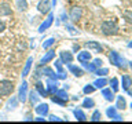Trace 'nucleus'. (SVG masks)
Returning <instances> with one entry per match:
<instances>
[{
	"label": "nucleus",
	"instance_id": "1",
	"mask_svg": "<svg viewBox=\"0 0 132 124\" xmlns=\"http://www.w3.org/2000/svg\"><path fill=\"white\" fill-rule=\"evenodd\" d=\"M101 30L102 35L105 36H114L120 32V28L114 21H103L101 25Z\"/></svg>",
	"mask_w": 132,
	"mask_h": 124
},
{
	"label": "nucleus",
	"instance_id": "2",
	"mask_svg": "<svg viewBox=\"0 0 132 124\" xmlns=\"http://www.w3.org/2000/svg\"><path fill=\"white\" fill-rule=\"evenodd\" d=\"M14 90L15 86L11 80H7V79L0 80V97H10L14 92Z\"/></svg>",
	"mask_w": 132,
	"mask_h": 124
},
{
	"label": "nucleus",
	"instance_id": "3",
	"mask_svg": "<svg viewBox=\"0 0 132 124\" xmlns=\"http://www.w3.org/2000/svg\"><path fill=\"white\" fill-rule=\"evenodd\" d=\"M109 61L111 65L117 66V68H121V69H125L127 68V61L125 58L121 57L117 51H114V50H111L110 54H109Z\"/></svg>",
	"mask_w": 132,
	"mask_h": 124
},
{
	"label": "nucleus",
	"instance_id": "4",
	"mask_svg": "<svg viewBox=\"0 0 132 124\" xmlns=\"http://www.w3.org/2000/svg\"><path fill=\"white\" fill-rule=\"evenodd\" d=\"M58 88H59V80L52 79V77H47V80H45V90H47L48 97L55 94Z\"/></svg>",
	"mask_w": 132,
	"mask_h": 124
},
{
	"label": "nucleus",
	"instance_id": "5",
	"mask_svg": "<svg viewBox=\"0 0 132 124\" xmlns=\"http://www.w3.org/2000/svg\"><path fill=\"white\" fill-rule=\"evenodd\" d=\"M54 18H55L54 12L50 11L48 15H47V18H45L43 22L39 25V28H37V32H39V33H44L45 30H47V29H50V28L52 26V24H54Z\"/></svg>",
	"mask_w": 132,
	"mask_h": 124
},
{
	"label": "nucleus",
	"instance_id": "6",
	"mask_svg": "<svg viewBox=\"0 0 132 124\" xmlns=\"http://www.w3.org/2000/svg\"><path fill=\"white\" fill-rule=\"evenodd\" d=\"M28 92H29V84H28V81H22V84L19 86V88H18V101L19 103H25L28 101Z\"/></svg>",
	"mask_w": 132,
	"mask_h": 124
},
{
	"label": "nucleus",
	"instance_id": "7",
	"mask_svg": "<svg viewBox=\"0 0 132 124\" xmlns=\"http://www.w3.org/2000/svg\"><path fill=\"white\" fill-rule=\"evenodd\" d=\"M81 17H82V8H81V7L74 6V7L70 8V12H69V19L72 21V22L76 24L77 21H80V19H81Z\"/></svg>",
	"mask_w": 132,
	"mask_h": 124
},
{
	"label": "nucleus",
	"instance_id": "8",
	"mask_svg": "<svg viewBox=\"0 0 132 124\" xmlns=\"http://www.w3.org/2000/svg\"><path fill=\"white\" fill-rule=\"evenodd\" d=\"M55 55H56L55 50L51 47L50 50H47V52H45L44 55H43V58L40 59L39 64H40V65H47V64H50V62H52L54 59H55Z\"/></svg>",
	"mask_w": 132,
	"mask_h": 124
},
{
	"label": "nucleus",
	"instance_id": "9",
	"mask_svg": "<svg viewBox=\"0 0 132 124\" xmlns=\"http://www.w3.org/2000/svg\"><path fill=\"white\" fill-rule=\"evenodd\" d=\"M87 50H89V51H95L98 54L103 52V45L99 43V41H95V40H91V41H87L84 44Z\"/></svg>",
	"mask_w": 132,
	"mask_h": 124
},
{
	"label": "nucleus",
	"instance_id": "10",
	"mask_svg": "<svg viewBox=\"0 0 132 124\" xmlns=\"http://www.w3.org/2000/svg\"><path fill=\"white\" fill-rule=\"evenodd\" d=\"M51 8H52V6H51L50 0H40L37 3V11L41 12V14H48Z\"/></svg>",
	"mask_w": 132,
	"mask_h": 124
},
{
	"label": "nucleus",
	"instance_id": "11",
	"mask_svg": "<svg viewBox=\"0 0 132 124\" xmlns=\"http://www.w3.org/2000/svg\"><path fill=\"white\" fill-rule=\"evenodd\" d=\"M35 112L37 116H44V117H47L48 113H50V105L48 103H37L36 107H35Z\"/></svg>",
	"mask_w": 132,
	"mask_h": 124
},
{
	"label": "nucleus",
	"instance_id": "12",
	"mask_svg": "<svg viewBox=\"0 0 132 124\" xmlns=\"http://www.w3.org/2000/svg\"><path fill=\"white\" fill-rule=\"evenodd\" d=\"M66 66H68L70 74H73V76H76V77H82L85 73L84 69L80 68V66H77V65H74V64H68Z\"/></svg>",
	"mask_w": 132,
	"mask_h": 124
},
{
	"label": "nucleus",
	"instance_id": "13",
	"mask_svg": "<svg viewBox=\"0 0 132 124\" xmlns=\"http://www.w3.org/2000/svg\"><path fill=\"white\" fill-rule=\"evenodd\" d=\"M59 59L62 61V64L68 65V64H72L74 57H73V52L72 51H68V50H63V51L59 52Z\"/></svg>",
	"mask_w": 132,
	"mask_h": 124
},
{
	"label": "nucleus",
	"instance_id": "14",
	"mask_svg": "<svg viewBox=\"0 0 132 124\" xmlns=\"http://www.w3.org/2000/svg\"><path fill=\"white\" fill-rule=\"evenodd\" d=\"M92 59V55H91V51L89 50H80L77 54V61L82 64V62H88Z\"/></svg>",
	"mask_w": 132,
	"mask_h": 124
},
{
	"label": "nucleus",
	"instance_id": "15",
	"mask_svg": "<svg viewBox=\"0 0 132 124\" xmlns=\"http://www.w3.org/2000/svg\"><path fill=\"white\" fill-rule=\"evenodd\" d=\"M102 97L106 99L107 102H113L116 99V95H114V91L110 88V87H105V88H102Z\"/></svg>",
	"mask_w": 132,
	"mask_h": 124
},
{
	"label": "nucleus",
	"instance_id": "16",
	"mask_svg": "<svg viewBox=\"0 0 132 124\" xmlns=\"http://www.w3.org/2000/svg\"><path fill=\"white\" fill-rule=\"evenodd\" d=\"M28 99H29V102H30L32 106H36L37 103L40 102L41 97L39 95V92H37L36 90H32V91H29V92H28Z\"/></svg>",
	"mask_w": 132,
	"mask_h": 124
},
{
	"label": "nucleus",
	"instance_id": "17",
	"mask_svg": "<svg viewBox=\"0 0 132 124\" xmlns=\"http://www.w3.org/2000/svg\"><path fill=\"white\" fill-rule=\"evenodd\" d=\"M10 15H12L11 6L6 2L0 3V17H10Z\"/></svg>",
	"mask_w": 132,
	"mask_h": 124
},
{
	"label": "nucleus",
	"instance_id": "18",
	"mask_svg": "<svg viewBox=\"0 0 132 124\" xmlns=\"http://www.w3.org/2000/svg\"><path fill=\"white\" fill-rule=\"evenodd\" d=\"M72 112H73V116L76 117L77 121H87V120H88L87 114L84 113V110L80 109V107H74V109H73Z\"/></svg>",
	"mask_w": 132,
	"mask_h": 124
},
{
	"label": "nucleus",
	"instance_id": "19",
	"mask_svg": "<svg viewBox=\"0 0 132 124\" xmlns=\"http://www.w3.org/2000/svg\"><path fill=\"white\" fill-rule=\"evenodd\" d=\"M121 87L124 91H128L132 87V77L129 74H122L121 76Z\"/></svg>",
	"mask_w": 132,
	"mask_h": 124
},
{
	"label": "nucleus",
	"instance_id": "20",
	"mask_svg": "<svg viewBox=\"0 0 132 124\" xmlns=\"http://www.w3.org/2000/svg\"><path fill=\"white\" fill-rule=\"evenodd\" d=\"M32 65H33V57H29L26 62H25V66H23V69H22V79L25 77H28L29 76V73H30V69H32Z\"/></svg>",
	"mask_w": 132,
	"mask_h": 124
},
{
	"label": "nucleus",
	"instance_id": "21",
	"mask_svg": "<svg viewBox=\"0 0 132 124\" xmlns=\"http://www.w3.org/2000/svg\"><path fill=\"white\" fill-rule=\"evenodd\" d=\"M18 105H19L18 97H11V98L7 101V103H6V110H8V112L15 110L16 107H18Z\"/></svg>",
	"mask_w": 132,
	"mask_h": 124
},
{
	"label": "nucleus",
	"instance_id": "22",
	"mask_svg": "<svg viewBox=\"0 0 132 124\" xmlns=\"http://www.w3.org/2000/svg\"><path fill=\"white\" fill-rule=\"evenodd\" d=\"M35 90L39 92V95L41 98H45V97H48V94H47V90H45V86H44V83H41L40 80H37L36 81V84H35Z\"/></svg>",
	"mask_w": 132,
	"mask_h": 124
},
{
	"label": "nucleus",
	"instance_id": "23",
	"mask_svg": "<svg viewBox=\"0 0 132 124\" xmlns=\"http://www.w3.org/2000/svg\"><path fill=\"white\" fill-rule=\"evenodd\" d=\"M116 107H117V110L127 109V101H125V98L121 97V95L116 97Z\"/></svg>",
	"mask_w": 132,
	"mask_h": 124
},
{
	"label": "nucleus",
	"instance_id": "24",
	"mask_svg": "<svg viewBox=\"0 0 132 124\" xmlns=\"http://www.w3.org/2000/svg\"><path fill=\"white\" fill-rule=\"evenodd\" d=\"M54 95L59 97L61 99H63V101H66V102H69V99H70V95H69V92H68V90H65V88H58L56 92L54 94Z\"/></svg>",
	"mask_w": 132,
	"mask_h": 124
},
{
	"label": "nucleus",
	"instance_id": "25",
	"mask_svg": "<svg viewBox=\"0 0 132 124\" xmlns=\"http://www.w3.org/2000/svg\"><path fill=\"white\" fill-rule=\"evenodd\" d=\"M107 79L106 77H98L96 80H95L92 84L95 86V88H99V90H102V88H105V87L107 86Z\"/></svg>",
	"mask_w": 132,
	"mask_h": 124
},
{
	"label": "nucleus",
	"instance_id": "26",
	"mask_svg": "<svg viewBox=\"0 0 132 124\" xmlns=\"http://www.w3.org/2000/svg\"><path fill=\"white\" fill-rule=\"evenodd\" d=\"M81 107L82 109H92V107H95V101L91 97H85L81 103Z\"/></svg>",
	"mask_w": 132,
	"mask_h": 124
},
{
	"label": "nucleus",
	"instance_id": "27",
	"mask_svg": "<svg viewBox=\"0 0 132 124\" xmlns=\"http://www.w3.org/2000/svg\"><path fill=\"white\" fill-rule=\"evenodd\" d=\"M15 7L18 8L19 11L25 12V11L28 10V7H29V4H28V0H16V2H15Z\"/></svg>",
	"mask_w": 132,
	"mask_h": 124
},
{
	"label": "nucleus",
	"instance_id": "28",
	"mask_svg": "<svg viewBox=\"0 0 132 124\" xmlns=\"http://www.w3.org/2000/svg\"><path fill=\"white\" fill-rule=\"evenodd\" d=\"M81 65H82V69L87 70L88 73H94L95 70H96V66H95L91 61H88V62H82Z\"/></svg>",
	"mask_w": 132,
	"mask_h": 124
},
{
	"label": "nucleus",
	"instance_id": "29",
	"mask_svg": "<svg viewBox=\"0 0 132 124\" xmlns=\"http://www.w3.org/2000/svg\"><path fill=\"white\" fill-rule=\"evenodd\" d=\"M55 37H48L45 41H43V44H41V47H43V50H50L54 44H55Z\"/></svg>",
	"mask_w": 132,
	"mask_h": 124
},
{
	"label": "nucleus",
	"instance_id": "30",
	"mask_svg": "<svg viewBox=\"0 0 132 124\" xmlns=\"http://www.w3.org/2000/svg\"><path fill=\"white\" fill-rule=\"evenodd\" d=\"M110 88L114 91V92H117L120 90V83H118V79L117 77H113L110 79Z\"/></svg>",
	"mask_w": 132,
	"mask_h": 124
},
{
	"label": "nucleus",
	"instance_id": "31",
	"mask_svg": "<svg viewBox=\"0 0 132 124\" xmlns=\"http://www.w3.org/2000/svg\"><path fill=\"white\" fill-rule=\"evenodd\" d=\"M68 19H69V14H66L65 11H62V12H61V15H59V18H58V21L55 22V25L58 26V25H61L62 22L66 24V22H68Z\"/></svg>",
	"mask_w": 132,
	"mask_h": 124
},
{
	"label": "nucleus",
	"instance_id": "32",
	"mask_svg": "<svg viewBox=\"0 0 132 124\" xmlns=\"http://www.w3.org/2000/svg\"><path fill=\"white\" fill-rule=\"evenodd\" d=\"M94 73L96 74L98 77H105L106 74H109V69H107V68H102V66H101V68H96V70H95Z\"/></svg>",
	"mask_w": 132,
	"mask_h": 124
},
{
	"label": "nucleus",
	"instance_id": "33",
	"mask_svg": "<svg viewBox=\"0 0 132 124\" xmlns=\"http://www.w3.org/2000/svg\"><path fill=\"white\" fill-rule=\"evenodd\" d=\"M101 119H102V113L98 109H95L92 112V114H91V117H89L91 121H101Z\"/></svg>",
	"mask_w": 132,
	"mask_h": 124
},
{
	"label": "nucleus",
	"instance_id": "34",
	"mask_svg": "<svg viewBox=\"0 0 132 124\" xmlns=\"http://www.w3.org/2000/svg\"><path fill=\"white\" fill-rule=\"evenodd\" d=\"M116 114H117V107H116V106H109L106 109V116L109 119H113Z\"/></svg>",
	"mask_w": 132,
	"mask_h": 124
},
{
	"label": "nucleus",
	"instance_id": "35",
	"mask_svg": "<svg viewBox=\"0 0 132 124\" xmlns=\"http://www.w3.org/2000/svg\"><path fill=\"white\" fill-rule=\"evenodd\" d=\"M95 90H96V88H95V86H94V84H85L84 87H82V92H84L85 95L92 94Z\"/></svg>",
	"mask_w": 132,
	"mask_h": 124
},
{
	"label": "nucleus",
	"instance_id": "36",
	"mask_svg": "<svg viewBox=\"0 0 132 124\" xmlns=\"http://www.w3.org/2000/svg\"><path fill=\"white\" fill-rule=\"evenodd\" d=\"M50 98H51V101H52L54 103H56V105H61V106H66V103H68L66 101H63V99H61L59 97H56V95H51Z\"/></svg>",
	"mask_w": 132,
	"mask_h": 124
},
{
	"label": "nucleus",
	"instance_id": "37",
	"mask_svg": "<svg viewBox=\"0 0 132 124\" xmlns=\"http://www.w3.org/2000/svg\"><path fill=\"white\" fill-rule=\"evenodd\" d=\"M54 66H55V72H58V73L65 72V70H63V64H62L61 59H55V62H54Z\"/></svg>",
	"mask_w": 132,
	"mask_h": 124
},
{
	"label": "nucleus",
	"instance_id": "38",
	"mask_svg": "<svg viewBox=\"0 0 132 124\" xmlns=\"http://www.w3.org/2000/svg\"><path fill=\"white\" fill-rule=\"evenodd\" d=\"M65 26H66V30H68L70 35H78V30H76V28L72 26V25H69V24H65Z\"/></svg>",
	"mask_w": 132,
	"mask_h": 124
},
{
	"label": "nucleus",
	"instance_id": "39",
	"mask_svg": "<svg viewBox=\"0 0 132 124\" xmlns=\"http://www.w3.org/2000/svg\"><path fill=\"white\" fill-rule=\"evenodd\" d=\"M47 120H50V121H65L63 119H61L59 116H56V114H50L48 113V116H47Z\"/></svg>",
	"mask_w": 132,
	"mask_h": 124
},
{
	"label": "nucleus",
	"instance_id": "40",
	"mask_svg": "<svg viewBox=\"0 0 132 124\" xmlns=\"http://www.w3.org/2000/svg\"><path fill=\"white\" fill-rule=\"evenodd\" d=\"M124 19H125L127 22L132 24V11L131 10H127L125 12H124Z\"/></svg>",
	"mask_w": 132,
	"mask_h": 124
},
{
	"label": "nucleus",
	"instance_id": "41",
	"mask_svg": "<svg viewBox=\"0 0 132 124\" xmlns=\"http://www.w3.org/2000/svg\"><path fill=\"white\" fill-rule=\"evenodd\" d=\"M92 64L96 66V68H101V66L103 65V61L101 59V58H95V59H92Z\"/></svg>",
	"mask_w": 132,
	"mask_h": 124
},
{
	"label": "nucleus",
	"instance_id": "42",
	"mask_svg": "<svg viewBox=\"0 0 132 124\" xmlns=\"http://www.w3.org/2000/svg\"><path fill=\"white\" fill-rule=\"evenodd\" d=\"M6 28H7V25H6V22H4L3 19H0V33H3L4 30H6Z\"/></svg>",
	"mask_w": 132,
	"mask_h": 124
},
{
	"label": "nucleus",
	"instance_id": "43",
	"mask_svg": "<svg viewBox=\"0 0 132 124\" xmlns=\"http://www.w3.org/2000/svg\"><path fill=\"white\" fill-rule=\"evenodd\" d=\"M111 120H113V121H122V116L117 113V114H116V116H114V117L111 119Z\"/></svg>",
	"mask_w": 132,
	"mask_h": 124
},
{
	"label": "nucleus",
	"instance_id": "44",
	"mask_svg": "<svg viewBox=\"0 0 132 124\" xmlns=\"http://www.w3.org/2000/svg\"><path fill=\"white\" fill-rule=\"evenodd\" d=\"M35 120H36V121H45L47 119H45L44 116H37V117H35Z\"/></svg>",
	"mask_w": 132,
	"mask_h": 124
},
{
	"label": "nucleus",
	"instance_id": "45",
	"mask_svg": "<svg viewBox=\"0 0 132 124\" xmlns=\"http://www.w3.org/2000/svg\"><path fill=\"white\" fill-rule=\"evenodd\" d=\"M23 120L25 121H32V120H35V117H33L32 114H26V117H25Z\"/></svg>",
	"mask_w": 132,
	"mask_h": 124
},
{
	"label": "nucleus",
	"instance_id": "46",
	"mask_svg": "<svg viewBox=\"0 0 132 124\" xmlns=\"http://www.w3.org/2000/svg\"><path fill=\"white\" fill-rule=\"evenodd\" d=\"M80 51V45L78 44H73V52H78Z\"/></svg>",
	"mask_w": 132,
	"mask_h": 124
},
{
	"label": "nucleus",
	"instance_id": "47",
	"mask_svg": "<svg viewBox=\"0 0 132 124\" xmlns=\"http://www.w3.org/2000/svg\"><path fill=\"white\" fill-rule=\"evenodd\" d=\"M56 3H58V0H51V6H52V7H55Z\"/></svg>",
	"mask_w": 132,
	"mask_h": 124
},
{
	"label": "nucleus",
	"instance_id": "48",
	"mask_svg": "<svg viewBox=\"0 0 132 124\" xmlns=\"http://www.w3.org/2000/svg\"><path fill=\"white\" fill-rule=\"evenodd\" d=\"M78 98H80L78 95H74V97H72V99H73V101H78Z\"/></svg>",
	"mask_w": 132,
	"mask_h": 124
},
{
	"label": "nucleus",
	"instance_id": "49",
	"mask_svg": "<svg viewBox=\"0 0 132 124\" xmlns=\"http://www.w3.org/2000/svg\"><path fill=\"white\" fill-rule=\"evenodd\" d=\"M127 47H128V48H132V40H131V41H129V43H128V44H127Z\"/></svg>",
	"mask_w": 132,
	"mask_h": 124
},
{
	"label": "nucleus",
	"instance_id": "50",
	"mask_svg": "<svg viewBox=\"0 0 132 124\" xmlns=\"http://www.w3.org/2000/svg\"><path fill=\"white\" fill-rule=\"evenodd\" d=\"M127 92H128V94H129V95H131V97H132V90H131V88H129V90H128V91H127Z\"/></svg>",
	"mask_w": 132,
	"mask_h": 124
},
{
	"label": "nucleus",
	"instance_id": "51",
	"mask_svg": "<svg viewBox=\"0 0 132 124\" xmlns=\"http://www.w3.org/2000/svg\"><path fill=\"white\" fill-rule=\"evenodd\" d=\"M128 64H129V68L132 69V61H131V62H128Z\"/></svg>",
	"mask_w": 132,
	"mask_h": 124
},
{
	"label": "nucleus",
	"instance_id": "52",
	"mask_svg": "<svg viewBox=\"0 0 132 124\" xmlns=\"http://www.w3.org/2000/svg\"><path fill=\"white\" fill-rule=\"evenodd\" d=\"M131 109H132V102H131Z\"/></svg>",
	"mask_w": 132,
	"mask_h": 124
}]
</instances>
